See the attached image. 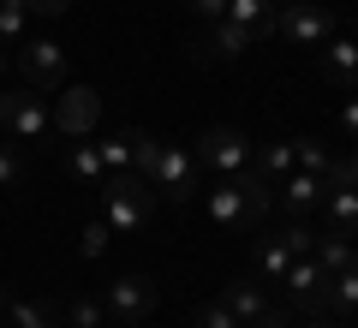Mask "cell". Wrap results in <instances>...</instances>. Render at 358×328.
<instances>
[{"mask_svg":"<svg viewBox=\"0 0 358 328\" xmlns=\"http://www.w3.org/2000/svg\"><path fill=\"white\" fill-rule=\"evenodd\" d=\"M0 311H6V328H60V316L36 299H0Z\"/></svg>","mask_w":358,"mask_h":328,"instance_id":"7402d4cb","label":"cell"},{"mask_svg":"<svg viewBox=\"0 0 358 328\" xmlns=\"http://www.w3.org/2000/svg\"><path fill=\"white\" fill-rule=\"evenodd\" d=\"M310 257H317L322 275H341V269H352V263H358V245H352V233L329 227V233H317V239H310Z\"/></svg>","mask_w":358,"mask_h":328,"instance_id":"5bb4252c","label":"cell"},{"mask_svg":"<svg viewBox=\"0 0 358 328\" xmlns=\"http://www.w3.org/2000/svg\"><path fill=\"white\" fill-rule=\"evenodd\" d=\"M18 72H24L30 90L54 96V90L66 84V48L48 42V36H24V42H18Z\"/></svg>","mask_w":358,"mask_h":328,"instance_id":"8992f818","label":"cell"},{"mask_svg":"<svg viewBox=\"0 0 358 328\" xmlns=\"http://www.w3.org/2000/svg\"><path fill=\"white\" fill-rule=\"evenodd\" d=\"M24 6H30V13H42V18H60L72 0H24Z\"/></svg>","mask_w":358,"mask_h":328,"instance_id":"836d02e7","label":"cell"},{"mask_svg":"<svg viewBox=\"0 0 358 328\" xmlns=\"http://www.w3.org/2000/svg\"><path fill=\"white\" fill-rule=\"evenodd\" d=\"M281 287H287V299H293L305 316H317L322 311V292H329V275L317 269V257H293V269L281 275Z\"/></svg>","mask_w":358,"mask_h":328,"instance_id":"8fae6325","label":"cell"},{"mask_svg":"<svg viewBox=\"0 0 358 328\" xmlns=\"http://www.w3.org/2000/svg\"><path fill=\"white\" fill-rule=\"evenodd\" d=\"M275 36H287L293 48H322L334 36V13L322 0H281L275 6Z\"/></svg>","mask_w":358,"mask_h":328,"instance_id":"5b68a950","label":"cell"},{"mask_svg":"<svg viewBox=\"0 0 358 328\" xmlns=\"http://www.w3.org/2000/svg\"><path fill=\"white\" fill-rule=\"evenodd\" d=\"M197 167H209V173H245L251 167V138L233 126H209L203 138H197Z\"/></svg>","mask_w":358,"mask_h":328,"instance_id":"52a82bcc","label":"cell"},{"mask_svg":"<svg viewBox=\"0 0 358 328\" xmlns=\"http://www.w3.org/2000/svg\"><path fill=\"white\" fill-rule=\"evenodd\" d=\"M131 131H138V126H126V131H114V138L96 143V150H102V167H108V173H131Z\"/></svg>","mask_w":358,"mask_h":328,"instance_id":"d4e9b609","label":"cell"},{"mask_svg":"<svg viewBox=\"0 0 358 328\" xmlns=\"http://www.w3.org/2000/svg\"><path fill=\"white\" fill-rule=\"evenodd\" d=\"M322 209H329V227L358 233V185H352V179H329V191H322Z\"/></svg>","mask_w":358,"mask_h":328,"instance_id":"9a60e30c","label":"cell"},{"mask_svg":"<svg viewBox=\"0 0 358 328\" xmlns=\"http://www.w3.org/2000/svg\"><path fill=\"white\" fill-rule=\"evenodd\" d=\"M185 6H192L203 24H221V18H227V0H185Z\"/></svg>","mask_w":358,"mask_h":328,"instance_id":"1f68e13d","label":"cell"},{"mask_svg":"<svg viewBox=\"0 0 358 328\" xmlns=\"http://www.w3.org/2000/svg\"><path fill=\"white\" fill-rule=\"evenodd\" d=\"M221 304H227V311L239 316V328H245V322H257V316L268 311L263 287H251V280H227V287H221Z\"/></svg>","mask_w":358,"mask_h":328,"instance_id":"e0dca14e","label":"cell"},{"mask_svg":"<svg viewBox=\"0 0 358 328\" xmlns=\"http://www.w3.org/2000/svg\"><path fill=\"white\" fill-rule=\"evenodd\" d=\"M322 311H334V316H358V263H352V269H341V275H329Z\"/></svg>","mask_w":358,"mask_h":328,"instance_id":"ffe728a7","label":"cell"},{"mask_svg":"<svg viewBox=\"0 0 358 328\" xmlns=\"http://www.w3.org/2000/svg\"><path fill=\"white\" fill-rule=\"evenodd\" d=\"M305 328H329V322H305Z\"/></svg>","mask_w":358,"mask_h":328,"instance_id":"f35d334b","label":"cell"},{"mask_svg":"<svg viewBox=\"0 0 358 328\" xmlns=\"http://www.w3.org/2000/svg\"><path fill=\"white\" fill-rule=\"evenodd\" d=\"M18 179H24V162H18V155L6 150V143H0V191H13Z\"/></svg>","mask_w":358,"mask_h":328,"instance_id":"f546056e","label":"cell"},{"mask_svg":"<svg viewBox=\"0 0 358 328\" xmlns=\"http://www.w3.org/2000/svg\"><path fill=\"white\" fill-rule=\"evenodd\" d=\"M0 328H6V322H0Z\"/></svg>","mask_w":358,"mask_h":328,"instance_id":"ab89813d","label":"cell"},{"mask_svg":"<svg viewBox=\"0 0 358 328\" xmlns=\"http://www.w3.org/2000/svg\"><path fill=\"white\" fill-rule=\"evenodd\" d=\"M66 328H108V304L90 299V292L72 299V304H66Z\"/></svg>","mask_w":358,"mask_h":328,"instance_id":"484cf974","label":"cell"},{"mask_svg":"<svg viewBox=\"0 0 358 328\" xmlns=\"http://www.w3.org/2000/svg\"><path fill=\"white\" fill-rule=\"evenodd\" d=\"M0 131H13L18 143H42L54 131V108L42 90H0Z\"/></svg>","mask_w":358,"mask_h":328,"instance_id":"277c9868","label":"cell"},{"mask_svg":"<svg viewBox=\"0 0 358 328\" xmlns=\"http://www.w3.org/2000/svg\"><path fill=\"white\" fill-rule=\"evenodd\" d=\"M66 162H72V179H84V185H102V179H108L102 150H96V143H72V155H66Z\"/></svg>","mask_w":358,"mask_h":328,"instance_id":"cb8c5ba5","label":"cell"},{"mask_svg":"<svg viewBox=\"0 0 358 328\" xmlns=\"http://www.w3.org/2000/svg\"><path fill=\"white\" fill-rule=\"evenodd\" d=\"M203 209H209V221H215L221 233H245V227H257V221L275 209V179H263L257 167L227 173V179H215V185L203 191Z\"/></svg>","mask_w":358,"mask_h":328,"instance_id":"6da1fadb","label":"cell"},{"mask_svg":"<svg viewBox=\"0 0 358 328\" xmlns=\"http://www.w3.org/2000/svg\"><path fill=\"white\" fill-rule=\"evenodd\" d=\"M108 239H114V233H108V221L96 215V221H90V227L78 233V257H84V263H96V257L108 251Z\"/></svg>","mask_w":358,"mask_h":328,"instance_id":"4316f807","label":"cell"},{"mask_svg":"<svg viewBox=\"0 0 358 328\" xmlns=\"http://www.w3.org/2000/svg\"><path fill=\"white\" fill-rule=\"evenodd\" d=\"M197 328H239V316L215 299V304H203V311H197Z\"/></svg>","mask_w":358,"mask_h":328,"instance_id":"f1b7e54d","label":"cell"},{"mask_svg":"<svg viewBox=\"0 0 358 328\" xmlns=\"http://www.w3.org/2000/svg\"><path fill=\"white\" fill-rule=\"evenodd\" d=\"M322 191H329V179H317V173H305V167H293L287 179H275V203H281L293 221H305L310 209H322Z\"/></svg>","mask_w":358,"mask_h":328,"instance_id":"30bf717a","label":"cell"},{"mask_svg":"<svg viewBox=\"0 0 358 328\" xmlns=\"http://www.w3.org/2000/svg\"><path fill=\"white\" fill-rule=\"evenodd\" d=\"M155 150H162V138H150V131H131V173H143V179H150Z\"/></svg>","mask_w":358,"mask_h":328,"instance_id":"83f0119b","label":"cell"},{"mask_svg":"<svg viewBox=\"0 0 358 328\" xmlns=\"http://www.w3.org/2000/svg\"><path fill=\"white\" fill-rule=\"evenodd\" d=\"M120 328H150V316H143V322H120Z\"/></svg>","mask_w":358,"mask_h":328,"instance_id":"74e56055","label":"cell"},{"mask_svg":"<svg viewBox=\"0 0 358 328\" xmlns=\"http://www.w3.org/2000/svg\"><path fill=\"white\" fill-rule=\"evenodd\" d=\"M150 203H155V185L143 173H108L102 179V221H108V233H120V239L150 221Z\"/></svg>","mask_w":358,"mask_h":328,"instance_id":"7a4b0ae2","label":"cell"},{"mask_svg":"<svg viewBox=\"0 0 358 328\" xmlns=\"http://www.w3.org/2000/svg\"><path fill=\"white\" fill-rule=\"evenodd\" d=\"M24 36H30V6L24 0H0V48H6V42L18 48Z\"/></svg>","mask_w":358,"mask_h":328,"instance_id":"603a6c76","label":"cell"},{"mask_svg":"<svg viewBox=\"0 0 358 328\" xmlns=\"http://www.w3.org/2000/svg\"><path fill=\"white\" fill-rule=\"evenodd\" d=\"M293 162L305 167V173H317V179H346L341 162L329 155V143H322V138H293Z\"/></svg>","mask_w":358,"mask_h":328,"instance_id":"ac0fdd59","label":"cell"},{"mask_svg":"<svg viewBox=\"0 0 358 328\" xmlns=\"http://www.w3.org/2000/svg\"><path fill=\"white\" fill-rule=\"evenodd\" d=\"M341 173H346V179L358 185V150H352V162H341Z\"/></svg>","mask_w":358,"mask_h":328,"instance_id":"d590c367","label":"cell"},{"mask_svg":"<svg viewBox=\"0 0 358 328\" xmlns=\"http://www.w3.org/2000/svg\"><path fill=\"white\" fill-rule=\"evenodd\" d=\"M341 131H346V138L358 143V90L346 96V108H341Z\"/></svg>","mask_w":358,"mask_h":328,"instance_id":"d6a6232c","label":"cell"},{"mask_svg":"<svg viewBox=\"0 0 358 328\" xmlns=\"http://www.w3.org/2000/svg\"><path fill=\"white\" fill-rule=\"evenodd\" d=\"M155 299H162V287H155L150 275H120L114 287L102 292V304H108L114 322H143V316L155 311Z\"/></svg>","mask_w":358,"mask_h":328,"instance_id":"9c48e42d","label":"cell"},{"mask_svg":"<svg viewBox=\"0 0 358 328\" xmlns=\"http://www.w3.org/2000/svg\"><path fill=\"white\" fill-rule=\"evenodd\" d=\"M322 78H329L334 90H346V96L358 90V42L352 36H329L322 42Z\"/></svg>","mask_w":358,"mask_h":328,"instance_id":"7c38bea8","label":"cell"},{"mask_svg":"<svg viewBox=\"0 0 358 328\" xmlns=\"http://www.w3.org/2000/svg\"><path fill=\"white\" fill-rule=\"evenodd\" d=\"M150 185L162 191L167 203H192L197 191H203V167H197V150L192 143H167L155 150V167H150Z\"/></svg>","mask_w":358,"mask_h":328,"instance_id":"3957f363","label":"cell"},{"mask_svg":"<svg viewBox=\"0 0 358 328\" xmlns=\"http://www.w3.org/2000/svg\"><path fill=\"white\" fill-rule=\"evenodd\" d=\"M251 167H257V173H263V179H287V173H293V138H275V143H263V150H251Z\"/></svg>","mask_w":358,"mask_h":328,"instance_id":"44dd1931","label":"cell"},{"mask_svg":"<svg viewBox=\"0 0 358 328\" xmlns=\"http://www.w3.org/2000/svg\"><path fill=\"white\" fill-rule=\"evenodd\" d=\"M251 30L233 24V18H221V24H209V42L197 48V60H239V54H251Z\"/></svg>","mask_w":358,"mask_h":328,"instance_id":"4fadbf2b","label":"cell"},{"mask_svg":"<svg viewBox=\"0 0 358 328\" xmlns=\"http://www.w3.org/2000/svg\"><path fill=\"white\" fill-rule=\"evenodd\" d=\"M287 269H293V245L281 233H263V245H257V280H281Z\"/></svg>","mask_w":358,"mask_h":328,"instance_id":"d6986e66","label":"cell"},{"mask_svg":"<svg viewBox=\"0 0 358 328\" xmlns=\"http://www.w3.org/2000/svg\"><path fill=\"white\" fill-rule=\"evenodd\" d=\"M245 328H293V322H287V316H275V311H263L257 322H245Z\"/></svg>","mask_w":358,"mask_h":328,"instance_id":"e575fe53","label":"cell"},{"mask_svg":"<svg viewBox=\"0 0 358 328\" xmlns=\"http://www.w3.org/2000/svg\"><path fill=\"white\" fill-rule=\"evenodd\" d=\"M275 6L281 0H227V18L251 30V42H268L275 36Z\"/></svg>","mask_w":358,"mask_h":328,"instance_id":"2e32d148","label":"cell"},{"mask_svg":"<svg viewBox=\"0 0 358 328\" xmlns=\"http://www.w3.org/2000/svg\"><path fill=\"white\" fill-rule=\"evenodd\" d=\"M281 239L293 245V257H310V239H317V233H310L305 221H293V227H281Z\"/></svg>","mask_w":358,"mask_h":328,"instance_id":"4dcf8cb0","label":"cell"},{"mask_svg":"<svg viewBox=\"0 0 358 328\" xmlns=\"http://www.w3.org/2000/svg\"><path fill=\"white\" fill-rule=\"evenodd\" d=\"M6 72H13V54H6V48H0V84H6Z\"/></svg>","mask_w":358,"mask_h":328,"instance_id":"8d00e7d4","label":"cell"},{"mask_svg":"<svg viewBox=\"0 0 358 328\" xmlns=\"http://www.w3.org/2000/svg\"><path fill=\"white\" fill-rule=\"evenodd\" d=\"M54 96H60L54 101V126H60L66 138H90V131L102 126V96L90 84H60Z\"/></svg>","mask_w":358,"mask_h":328,"instance_id":"ba28073f","label":"cell"}]
</instances>
